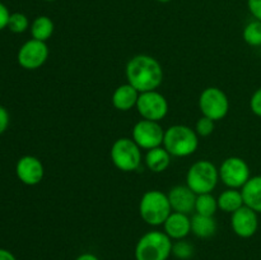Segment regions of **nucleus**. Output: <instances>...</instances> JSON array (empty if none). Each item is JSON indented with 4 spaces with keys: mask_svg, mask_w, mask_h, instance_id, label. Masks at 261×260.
I'll use <instances>...</instances> for the list:
<instances>
[{
    "mask_svg": "<svg viewBox=\"0 0 261 260\" xmlns=\"http://www.w3.org/2000/svg\"><path fill=\"white\" fill-rule=\"evenodd\" d=\"M127 83L139 93L155 91L162 84L163 69L157 59L149 55H137L130 59L125 69Z\"/></svg>",
    "mask_w": 261,
    "mask_h": 260,
    "instance_id": "f257e3e1",
    "label": "nucleus"
},
{
    "mask_svg": "<svg viewBox=\"0 0 261 260\" xmlns=\"http://www.w3.org/2000/svg\"><path fill=\"white\" fill-rule=\"evenodd\" d=\"M163 147L173 157H188L198 149V134L186 125H172L165 130Z\"/></svg>",
    "mask_w": 261,
    "mask_h": 260,
    "instance_id": "f03ea898",
    "label": "nucleus"
},
{
    "mask_svg": "<svg viewBox=\"0 0 261 260\" xmlns=\"http://www.w3.org/2000/svg\"><path fill=\"white\" fill-rule=\"evenodd\" d=\"M139 213L149 226H161L172 213L168 196L160 190L145 191L140 199Z\"/></svg>",
    "mask_w": 261,
    "mask_h": 260,
    "instance_id": "7ed1b4c3",
    "label": "nucleus"
},
{
    "mask_svg": "<svg viewBox=\"0 0 261 260\" xmlns=\"http://www.w3.org/2000/svg\"><path fill=\"white\" fill-rule=\"evenodd\" d=\"M172 241L161 231H149L143 235L135 246L137 260H167L172 254Z\"/></svg>",
    "mask_w": 261,
    "mask_h": 260,
    "instance_id": "20e7f679",
    "label": "nucleus"
},
{
    "mask_svg": "<svg viewBox=\"0 0 261 260\" xmlns=\"http://www.w3.org/2000/svg\"><path fill=\"white\" fill-rule=\"evenodd\" d=\"M219 180V170L208 160L193 163L186 173V185L196 194L212 193Z\"/></svg>",
    "mask_w": 261,
    "mask_h": 260,
    "instance_id": "39448f33",
    "label": "nucleus"
},
{
    "mask_svg": "<svg viewBox=\"0 0 261 260\" xmlns=\"http://www.w3.org/2000/svg\"><path fill=\"white\" fill-rule=\"evenodd\" d=\"M110 155L115 167L122 172L138 170L142 163L140 147L130 138H119L115 140L110 150Z\"/></svg>",
    "mask_w": 261,
    "mask_h": 260,
    "instance_id": "423d86ee",
    "label": "nucleus"
},
{
    "mask_svg": "<svg viewBox=\"0 0 261 260\" xmlns=\"http://www.w3.org/2000/svg\"><path fill=\"white\" fill-rule=\"evenodd\" d=\"M199 109L203 116L209 117L213 121H218L228 114V97L222 89L217 87H208L199 97Z\"/></svg>",
    "mask_w": 261,
    "mask_h": 260,
    "instance_id": "0eeeda50",
    "label": "nucleus"
},
{
    "mask_svg": "<svg viewBox=\"0 0 261 260\" xmlns=\"http://www.w3.org/2000/svg\"><path fill=\"white\" fill-rule=\"evenodd\" d=\"M250 177L249 165L240 157H228L219 168V178L229 189H242Z\"/></svg>",
    "mask_w": 261,
    "mask_h": 260,
    "instance_id": "6e6552de",
    "label": "nucleus"
},
{
    "mask_svg": "<svg viewBox=\"0 0 261 260\" xmlns=\"http://www.w3.org/2000/svg\"><path fill=\"white\" fill-rule=\"evenodd\" d=\"M137 110L143 119L161 121L165 119L168 112V102L160 92H143L138 98Z\"/></svg>",
    "mask_w": 261,
    "mask_h": 260,
    "instance_id": "1a4fd4ad",
    "label": "nucleus"
},
{
    "mask_svg": "<svg viewBox=\"0 0 261 260\" xmlns=\"http://www.w3.org/2000/svg\"><path fill=\"white\" fill-rule=\"evenodd\" d=\"M165 130L158 121L152 120H140L133 127V140L142 149H153L163 144Z\"/></svg>",
    "mask_w": 261,
    "mask_h": 260,
    "instance_id": "9d476101",
    "label": "nucleus"
},
{
    "mask_svg": "<svg viewBox=\"0 0 261 260\" xmlns=\"http://www.w3.org/2000/svg\"><path fill=\"white\" fill-rule=\"evenodd\" d=\"M48 47L46 42L32 38L20 46L18 51V64L27 70H36L46 63Z\"/></svg>",
    "mask_w": 261,
    "mask_h": 260,
    "instance_id": "9b49d317",
    "label": "nucleus"
},
{
    "mask_svg": "<svg viewBox=\"0 0 261 260\" xmlns=\"http://www.w3.org/2000/svg\"><path fill=\"white\" fill-rule=\"evenodd\" d=\"M231 226L234 233L242 239H250L259 228L257 213L249 206L244 205L232 213Z\"/></svg>",
    "mask_w": 261,
    "mask_h": 260,
    "instance_id": "f8f14e48",
    "label": "nucleus"
},
{
    "mask_svg": "<svg viewBox=\"0 0 261 260\" xmlns=\"http://www.w3.org/2000/svg\"><path fill=\"white\" fill-rule=\"evenodd\" d=\"M15 173L20 183L28 186H35L42 181L45 168L42 162L35 155H23L18 160Z\"/></svg>",
    "mask_w": 261,
    "mask_h": 260,
    "instance_id": "ddd939ff",
    "label": "nucleus"
},
{
    "mask_svg": "<svg viewBox=\"0 0 261 260\" xmlns=\"http://www.w3.org/2000/svg\"><path fill=\"white\" fill-rule=\"evenodd\" d=\"M167 196L173 212L190 214L191 212L195 211L196 194L188 185L175 186L171 189Z\"/></svg>",
    "mask_w": 261,
    "mask_h": 260,
    "instance_id": "4468645a",
    "label": "nucleus"
},
{
    "mask_svg": "<svg viewBox=\"0 0 261 260\" xmlns=\"http://www.w3.org/2000/svg\"><path fill=\"white\" fill-rule=\"evenodd\" d=\"M165 233L171 240H184L191 232V218L189 214L172 212L163 223Z\"/></svg>",
    "mask_w": 261,
    "mask_h": 260,
    "instance_id": "2eb2a0df",
    "label": "nucleus"
},
{
    "mask_svg": "<svg viewBox=\"0 0 261 260\" xmlns=\"http://www.w3.org/2000/svg\"><path fill=\"white\" fill-rule=\"evenodd\" d=\"M139 94L132 84H121L112 93V105L120 111H129L133 107H137Z\"/></svg>",
    "mask_w": 261,
    "mask_h": 260,
    "instance_id": "dca6fc26",
    "label": "nucleus"
},
{
    "mask_svg": "<svg viewBox=\"0 0 261 260\" xmlns=\"http://www.w3.org/2000/svg\"><path fill=\"white\" fill-rule=\"evenodd\" d=\"M242 196L245 205L256 213H261V176H254L242 186Z\"/></svg>",
    "mask_w": 261,
    "mask_h": 260,
    "instance_id": "f3484780",
    "label": "nucleus"
},
{
    "mask_svg": "<svg viewBox=\"0 0 261 260\" xmlns=\"http://www.w3.org/2000/svg\"><path fill=\"white\" fill-rule=\"evenodd\" d=\"M145 163L148 168L155 173H161L167 170L171 165V154L165 147H157L149 149L145 154Z\"/></svg>",
    "mask_w": 261,
    "mask_h": 260,
    "instance_id": "a211bd4d",
    "label": "nucleus"
},
{
    "mask_svg": "<svg viewBox=\"0 0 261 260\" xmlns=\"http://www.w3.org/2000/svg\"><path fill=\"white\" fill-rule=\"evenodd\" d=\"M191 232L199 239H209L217 232V222L214 217L201 216L195 213L191 218Z\"/></svg>",
    "mask_w": 261,
    "mask_h": 260,
    "instance_id": "6ab92c4d",
    "label": "nucleus"
},
{
    "mask_svg": "<svg viewBox=\"0 0 261 260\" xmlns=\"http://www.w3.org/2000/svg\"><path fill=\"white\" fill-rule=\"evenodd\" d=\"M218 208L227 213H233L245 205L244 196L239 189H227L218 196Z\"/></svg>",
    "mask_w": 261,
    "mask_h": 260,
    "instance_id": "aec40b11",
    "label": "nucleus"
},
{
    "mask_svg": "<svg viewBox=\"0 0 261 260\" xmlns=\"http://www.w3.org/2000/svg\"><path fill=\"white\" fill-rule=\"evenodd\" d=\"M54 30H55V25H54L53 19L48 18L47 15H40L31 24L32 38L42 41V42H46L53 36Z\"/></svg>",
    "mask_w": 261,
    "mask_h": 260,
    "instance_id": "412c9836",
    "label": "nucleus"
},
{
    "mask_svg": "<svg viewBox=\"0 0 261 260\" xmlns=\"http://www.w3.org/2000/svg\"><path fill=\"white\" fill-rule=\"evenodd\" d=\"M217 209H218V200L212 195V193L200 194L196 195L195 212L201 216L214 217Z\"/></svg>",
    "mask_w": 261,
    "mask_h": 260,
    "instance_id": "4be33fe9",
    "label": "nucleus"
},
{
    "mask_svg": "<svg viewBox=\"0 0 261 260\" xmlns=\"http://www.w3.org/2000/svg\"><path fill=\"white\" fill-rule=\"evenodd\" d=\"M242 36L247 45L254 46V47L261 46V20L254 19L247 23L245 25Z\"/></svg>",
    "mask_w": 261,
    "mask_h": 260,
    "instance_id": "5701e85b",
    "label": "nucleus"
},
{
    "mask_svg": "<svg viewBox=\"0 0 261 260\" xmlns=\"http://www.w3.org/2000/svg\"><path fill=\"white\" fill-rule=\"evenodd\" d=\"M28 27H30V20H28L27 15L19 12H15L10 14L7 27L9 28L10 32L23 33L28 30Z\"/></svg>",
    "mask_w": 261,
    "mask_h": 260,
    "instance_id": "b1692460",
    "label": "nucleus"
},
{
    "mask_svg": "<svg viewBox=\"0 0 261 260\" xmlns=\"http://www.w3.org/2000/svg\"><path fill=\"white\" fill-rule=\"evenodd\" d=\"M172 254L180 260H188L194 255V246L184 240H177L172 245Z\"/></svg>",
    "mask_w": 261,
    "mask_h": 260,
    "instance_id": "393cba45",
    "label": "nucleus"
},
{
    "mask_svg": "<svg viewBox=\"0 0 261 260\" xmlns=\"http://www.w3.org/2000/svg\"><path fill=\"white\" fill-rule=\"evenodd\" d=\"M195 132L200 137H209L214 132V121L209 117L201 116L196 122Z\"/></svg>",
    "mask_w": 261,
    "mask_h": 260,
    "instance_id": "a878e982",
    "label": "nucleus"
},
{
    "mask_svg": "<svg viewBox=\"0 0 261 260\" xmlns=\"http://www.w3.org/2000/svg\"><path fill=\"white\" fill-rule=\"evenodd\" d=\"M250 109L256 116L261 117V87L254 92L250 99Z\"/></svg>",
    "mask_w": 261,
    "mask_h": 260,
    "instance_id": "bb28decb",
    "label": "nucleus"
},
{
    "mask_svg": "<svg viewBox=\"0 0 261 260\" xmlns=\"http://www.w3.org/2000/svg\"><path fill=\"white\" fill-rule=\"evenodd\" d=\"M247 8L255 19L261 20V0H247Z\"/></svg>",
    "mask_w": 261,
    "mask_h": 260,
    "instance_id": "cd10ccee",
    "label": "nucleus"
},
{
    "mask_svg": "<svg viewBox=\"0 0 261 260\" xmlns=\"http://www.w3.org/2000/svg\"><path fill=\"white\" fill-rule=\"evenodd\" d=\"M10 14H12V13L9 12L7 5H4L2 2H0V31L8 27V22H9Z\"/></svg>",
    "mask_w": 261,
    "mask_h": 260,
    "instance_id": "c85d7f7f",
    "label": "nucleus"
},
{
    "mask_svg": "<svg viewBox=\"0 0 261 260\" xmlns=\"http://www.w3.org/2000/svg\"><path fill=\"white\" fill-rule=\"evenodd\" d=\"M9 112L7 111V109L3 106H0V135L3 133H5V130L9 126Z\"/></svg>",
    "mask_w": 261,
    "mask_h": 260,
    "instance_id": "c756f323",
    "label": "nucleus"
},
{
    "mask_svg": "<svg viewBox=\"0 0 261 260\" xmlns=\"http://www.w3.org/2000/svg\"><path fill=\"white\" fill-rule=\"evenodd\" d=\"M0 260H17L9 250L0 249Z\"/></svg>",
    "mask_w": 261,
    "mask_h": 260,
    "instance_id": "7c9ffc66",
    "label": "nucleus"
},
{
    "mask_svg": "<svg viewBox=\"0 0 261 260\" xmlns=\"http://www.w3.org/2000/svg\"><path fill=\"white\" fill-rule=\"evenodd\" d=\"M75 260H99L96 255L91 254V252H86V254H82L76 257Z\"/></svg>",
    "mask_w": 261,
    "mask_h": 260,
    "instance_id": "2f4dec72",
    "label": "nucleus"
},
{
    "mask_svg": "<svg viewBox=\"0 0 261 260\" xmlns=\"http://www.w3.org/2000/svg\"><path fill=\"white\" fill-rule=\"evenodd\" d=\"M158 3H170V2H172V0H157Z\"/></svg>",
    "mask_w": 261,
    "mask_h": 260,
    "instance_id": "473e14b6",
    "label": "nucleus"
},
{
    "mask_svg": "<svg viewBox=\"0 0 261 260\" xmlns=\"http://www.w3.org/2000/svg\"><path fill=\"white\" fill-rule=\"evenodd\" d=\"M43 2H48V3H50V2H55V0H43Z\"/></svg>",
    "mask_w": 261,
    "mask_h": 260,
    "instance_id": "72a5a7b5",
    "label": "nucleus"
}]
</instances>
